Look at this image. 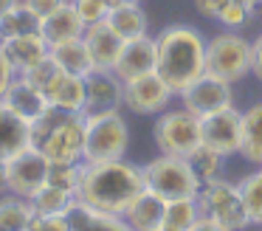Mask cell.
<instances>
[{
  "label": "cell",
  "mask_w": 262,
  "mask_h": 231,
  "mask_svg": "<svg viewBox=\"0 0 262 231\" xmlns=\"http://www.w3.org/2000/svg\"><path fill=\"white\" fill-rule=\"evenodd\" d=\"M144 186V169L138 163H130L127 158L119 161H99L88 163L82 172V183L76 192V200L110 214H124L127 206L136 200Z\"/></svg>",
  "instance_id": "cell-1"
},
{
  "label": "cell",
  "mask_w": 262,
  "mask_h": 231,
  "mask_svg": "<svg viewBox=\"0 0 262 231\" xmlns=\"http://www.w3.org/2000/svg\"><path fill=\"white\" fill-rule=\"evenodd\" d=\"M158 43V76L172 90L183 93L206 73V37L189 23H172L155 37Z\"/></svg>",
  "instance_id": "cell-2"
},
{
  "label": "cell",
  "mask_w": 262,
  "mask_h": 231,
  "mask_svg": "<svg viewBox=\"0 0 262 231\" xmlns=\"http://www.w3.org/2000/svg\"><path fill=\"white\" fill-rule=\"evenodd\" d=\"M29 146L48 158V161H82L85 146V116L51 107L29 121Z\"/></svg>",
  "instance_id": "cell-3"
},
{
  "label": "cell",
  "mask_w": 262,
  "mask_h": 231,
  "mask_svg": "<svg viewBox=\"0 0 262 231\" xmlns=\"http://www.w3.org/2000/svg\"><path fill=\"white\" fill-rule=\"evenodd\" d=\"M130 146V127H127L121 110L85 116V146H82V161H119L127 155Z\"/></svg>",
  "instance_id": "cell-4"
},
{
  "label": "cell",
  "mask_w": 262,
  "mask_h": 231,
  "mask_svg": "<svg viewBox=\"0 0 262 231\" xmlns=\"http://www.w3.org/2000/svg\"><path fill=\"white\" fill-rule=\"evenodd\" d=\"M144 186L152 195H158L161 200H181V197H198L200 180L192 172L186 158L181 155H164L152 158L149 163H144Z\"/></svg>",
  "instance_id": "cell-5"
},
{
  "label": "cell",
  "mask_w": 262,
  "mask_h": 231,
  "mask_svg": "<svg viewBox=\"0 0 262 231\" xmlns=\"http://www.w3.org/2000/svg\"><path fill=\"white\" fill-rule=\"evenodd\" d=\"M254 68V45L237 31H223L206 39V73L226 82H239Z\"/></svg>",
  "instance_id": "cell-6"
},
{
  "label": "cell",
  "mask_w": 262,
  "mask_h": 231,
  "mask_svg": "<svg viewBox=\"0 0 262 231\" xmlns=\"http://www.w3.org/2000/svg\"><path fill=\"white\" fill-rule=\"evenodd\" d=\"M198 206L203 217H211L226 231H243L251 225L248 208H245L243 195H239V186L226 178H214V180L200 183Z\"/></svg>",
  "instance_id": "cell-7"
},
{
  "label": "cell",
  "mask_w": 262,
  "mask_h": 231,
  "mask_svg": "<svg viewBox=\"0 0 262 231\" xmlns=\"http://www.w3.org/2000/svg\"><path fill=\"white\" fill-rule=\"evenodd\" d=\"M152 141L164 155H181L186 158L198 144H203L200 135V118L189 113L186 107H166L155 116L152 124Z\"/></svg>",
  "instance_id": "cell-8"
},
{
  "label": "cell",
  "mask_w": 262,
  "mask_h": 231,
  "mask_svg": "<svg viewBox=\"0 0 262 231\" xmlns=\"http://www.w3.org/2000/svg\"><path fill=\"white\" fill-rule=\"evenodd\" d=\"M48 161L42 152H37L34 146H23L20 152H14L12 158L6 161V183H9V192L17 197H31L48 183Z\"/></svg>",
  "instance_id": "cell-9"
},
{
  "label": "cell",
  "mask_w": 262,
  "mask_h": 231,
  "mask_svg": "<svg viewBox=\"0 0 262 231\" xmlns=\"http://www.w3.org/2000/svg\"><path fill=\"white\" fill-rule=\"evenodd\" d=\"M172 99H178L175 90L158 76V71L124 82V110L136 116H158L169 107Z\"/></svg>",
  "instance_id": "cell-10"
},
{
  "label": "cell",
  "mask_w": 262,
  "mask_h": 231,
  "mask_svg": "<svg viewBox=\"0 0 262 231\" xmlns=\"http://www.w3.org/2000/svg\"><path fill=\"white\" fill-rule=\"evenodd\" d=\"M178 99H181V107H186L189 113L203 118L214 110H223V107L234 104V85L226 82V79H220V76L203 73V76L194 79L183 93H178Z\"/></svg>",
  "instance_id": "cell-11"
},
{
  "label": "cell",
  "mask_w": 262,
  "mask_h": 231,
  "mask_svg": "<svg viewBox=\"0 0 262 231\" xmlns=\"http://www.w3.org/2000/svg\"><path fill=\"white\" fill-rule=\"evenodd\" d=\"M124 107V82L110 68H93L85 76V110L82 116L116 113Z\"/></svg>",
  "instance_id": "cell-12"
},
{
  "label": "cell",
  "mask_w": 262,
  "mask_h": 231,
  "mask_svg": "<svg viewBox=\"0 0 262 231\" xmlns=\"http://www.w3.org/2000/svg\"><path fill=\"white\" fill-rule=\"evenodd\" d=\"M200 135H203V144L214 146L223 155H234L239 152V138H243V110L237 107H223L214 110L209 116L200 118Z\"/></svg>",
  "instance_id": "cell-13"
},
{
  "label": "cell",
  "mask_w": 262,
  "mask_h": 231,
  "mask_svg": "<svg viewBox=\"0 0 262 231\" xmlns=\"http://www.w3.org/2000/svg\"><path fill=\"white\" fill-rule=\"evenodd\" d=\"M155 68H158V43L152 34H144L136 39H124V48L113 65V73L121 82H130L136 76L152 73Z\"/></svg>",
  "instance_id": "cell-14"
},
{
  "label": "cell",
  "mask_w": 262,
  "mask_h": 231,
  "mask_svg": "<svg viewBox=\"0 0 262 231\" xmlns=\"http://www.w3.org/2000/svg\"><path fill=\"white\" fill-rule=\"evenodd\" d=\"M3 104L9 107V110L14 113V116H20L23 121H34L37 116H42V113L48 110V99L42 90H37L34 85L29 82L26 76H14V82L9 85L6 96H3Z\"/></svg>",
  "instance_id": "cell-15"
},
{
  "label": "cell",
  "mask_w": 262,
  "mask_h": 231,
  "mask_svg": "<svg viewBox=\"0 0 262 231\" xmlns=\"http://www.w3.org/2000/svg\"><path fill=\"white\" fill-rule=\"evenodd\" d=\"M71 231H133L130 223L124 220V214H110L99 212V208L88 206L82 200H74L71 208L65 212Z\"/></svg>",
  "instance_id": "cell-16"
},
{
  "label": "cell",
  "mask_w": 262,
  "mask_h": 231,
  "mask_svg": "<svg viewBox=\"0 0 262 231\" xmlns=\"http://www.w3.org/2000/svg\"><path fill=\"white\" fill-rule=\"evenodd\" d=\"M0 51L6 54L9 65L14 68V73H26L31 71V68L37 65V62H42L48 54H51V48H48V43L40 37V34H23V37H9L0 43Z\"/></svg>",
  "instance_id": "cell-17"
},
{
  "label": "cell",
  "mask_w": 262,
  "mask_h": 231,
  "mask_svg": "<svg viewBox=\"0 0 262 231\" xmlns=\"http://www.w3.org/2000/svg\"><path fill=\"white\" fill-rule=\"evenodd\" d=\"M85 39L88 51H91V59H93V68H110L113 71L116 59H119L121 48H124V39L107 26V23H93V26H85Z\"/></svg>",
  "instance_id": "cell-18"
},
{
  "label": "cell",
  "mask_w": 262,
  "mask_h": 231,
  "mask_svg": "<svg viewBox=\"0 0 262 231\" xmlns=\"http://www.w3.org/2000/svg\"><path fill=\"white\" fill-rule=\"evenodd\" d=\"M104 23L121 39H136V37L149 34V17L141 9V0H119V3H113Z\"/></svg>",
  "instance_id": "cell-19"
},
{
  "label": "cell",
  "mask_w": 262,
  "mask_h": 231,
  "mask_svg": "<svg viewBox=\"0 0 262 231\" xmlns=\"http://www.w3.org/2000/svg\"><path fill=\"white\" fill-rule=\"evenodd\" d=\"M82 34H85V23L79 20L71 0L65 6H59L57 11H51L48 17H42V23H40V37L48 43V48L59 43H68V39H76Z\"/></svg>",
  "instance_id": "cell-20"
},
{
  "label": "cell",
  "mask_w": 262,
  "mask_h": 231,
  "mask_svg": "<svg viewBox=\"0 0 262 231\" xmlns=\"http://www.w3.org/2000/svg\"><path fill=\"white\" fill-rule=\"evenodd\" d=\"M164 212H166V200H161L158 195L144 189L141 195L127 206L124 220L130 223L133 231H155L158 225H164Z\"/></svg>",
  "instance_id": "cell-21"
},
{
  "label": "cell",
  "mask_w": 262,
  "mask_h": 231,
  "mask_svg": "<svg viewBox=\"0 0 262 231\" xmlns=\"http://www.w3.org/2000/svg\"><path fill=\"white\" fill-rule=\"evenodd\" d=\"M46 99L51 107H59V110H68V113H82L85 110V76L62 73L51 85Z\"/></svg>",
  "instance_id": "cell-22"
},
{
  "label": "cell",
  "mask_w": 262,
  "mask_h": 231,
  "mask_svg": "<svg viewBox=\"0 0 262 231\" xmlns=\"http://www.w3.org/2000/svg\"><path fill=\"white\" fill-rule=\"evenodd\" d=\"M23 146H29V121L14 116L0 101V161H9Z\"/></svg>",
  "instance_id": "cell-23"
},
{
  "label": "cell",
  "mask_w": 262,
  "mask_h": 231,
  "mask_svg": "<svg viewBox=\"0 0 262 231\" xmlns=\"http://www.w3.org/2000/svg\"><path fill=\"white\" fill-rule=\"evenodd\" d=\"M51 59L57 62L65 73H74V76H88V73L93 71L91 51H88V45H85L82 37L68 39V43H59V45H51Z\"/></svg>",
  "instance_id": "cell-24"
},
{
  "label": "cell",
  "mask_w": 262,
  "mask_h": 231,
  "mask_svg": "<svg viewBox=\"0 0 262 231\" xmlns=\"http://www.w3.org/2000/svg\"><path fill=\"white\" fill-rule=\"evenodd\" d=\"M37 214L31 208V200L17 197L12 192L0 195V231H31Z\"/></svg>",
  "instance_id": "cell-25"
},
{
  "label": "cell",
  "mask_w": 262,
  "mask_h": 231,
  "mask_svg": "<svg viewBox=\"0 0 262 231\" xmlns=\"http://www.w3.org/2000/svg\"><path fill=\"white\" fill-rule=\"evenodd\" d=\"M239 155L245 161L262 166V101L243 110V138H239Z\"/></svg>",
  "instance_id": "cell-26"
},
{
  "label": "cell",
  "mask_w": 262,
  "mask_h": 231,
  "mask_svg": "<svg viewBox=\"0 0 262 231\" xmlns=\"http://www.w3.org/2000/svg\"><path fill=\"white\" fill-rule=\"evenodd\" d=\"M40 17L26 6V0H20L9 14L0 17V43L9 37H23V34H40Z\"/></svg>",
  "instance_id": "cell-27"
},
{
  "label": "cell",
  "mask_w": 262,
  "mask_h": 231,
  "mask_svg": "<svg viewBox=\"0 0 262 231\" xmlns=\"http://www.w3.org/2000/svg\"><path fill=\"white\" fill-rule=\"evenodd\" d=\"M186 161H189V166H192V172L198 175L200 183H206V180L220 178L223 163H226V155H223V152H217L214 146H209V144H198L186 155Z\"/></svg>",
  "instance_id": "cell-28"
},
{
  "label": "cell",
  "mask_w": 262,
  "mask_h": 231,
  "mask_svg": "<svg viewBox=\"0 0 262 231\" xmlns=\"http://www.w3.org/2000/svg\"><path fill=\"white\" fill-rule=\"evenodd\" d=\"M76 197L68 192L57 189V186H42L34 197H31V208H34L37 217H65V212L71 208Z\"/></svg>",
  "instance_id": "cell-29"
},
{
  "label": "cell",
  "mask_w": 262,
  "mask_h": 231,
  "mask_svg": "<svg viewBox=\"0 0 262 231\" xmlns=\"http://www.w3.org/2000/svg\"><path fill=\"white\" fill-rule=\"evenodd\" d=\"M82 172H85V161H51L48 166V186L68 192L76 197L82 183Z\"/></svg>",
  "instance_id": "cell-30"
},
{
  "label": "cell",
  "mask_w": 262,
  "mask_h": 231,
  "mask_svg": "<svg viewBox=\"0 0 262 231\" xmlns=\"http://www.w3.org/2000/svg\"><path fill=\"white\" fill-rule=\"evenodd\" d=\"M198 217H200L198 197H181V200H169V203H166L164 225H169V228H175V231H186Z\"/></svg>",
  "instance_id": "cell-31"
},
{
  "label": "cell",
  "mask_w": 262,
  "mask_h": 231,
  "mask_svg": "<svg viewBox=\"0 0 262 231\" xmlns=\"http://www.w3.org/2000/svg\"><path fill=\"white\" fill-rule=\"evenodd\" d=\"M237 186H239L245 208H248L251 225H262V166L256 169V172L245 175Z\"/></svg>",
  "instance_id": "cell-32"
},
{
  "label": "cell",
  "mask_w": 262,
  "mask_h": 231,
  "mask_svg": "<svg viewBox=\"0 0 262 231\" xmlns=\"http://www.w3.org/2000/svg\"><path fill=\"white\" fill-rule=\"evenodd\" d=\"M62 73H65V71H62V68H59L54 59H51V54H48L42 62H37V65L31 68V71L20 73V76H26V79H29V82L37 88V90H42V93H48V90H51V85L57 82V79L62 76Z\"/></svg>",
  "instance_id": "cell-33"
},
{
  "label": "cell",
  "mask_w": 262,
  "mask_h": 231,
  "mask_svg": "<svg viewBox=\"0 0 262 231\" xmlns=\"http://www.w3.org/2000/svg\"><path fill=\"white\" fill-rule=\"evenodd\" d=\"M71 6L76 9L79 20L85 26H93V23H102L110 11V3L107 0H71Z\"/></svg>",
  "instance_id": "cell-34"
},
{
  "label": "cell",
  "mask_w": 262,
  "mask_h": 231,
  "mask_svg": "<svg viewBox=\"0 0 262 231\" xmlns=\"http://www.w3.org/2000/svg\"><path fill=\"white\" fill-rule=\"evenodd\" d=\"M65 3H68V0H26V6H29L40 20H42V17H48L51 11H57L59 6H65Z\"/></svg>",
  "instance_id": "cell-35"
},
{
  "label": "cell",
  "mask_w": 262,
  "mask_h": 231,
  "mask_svg": "<svg viewBox=\"0 0 262 231\" xmlns=\"http://www.w3.org/2000/svg\"><path fill=\"white\" fill-rule=\"evenodd\" d=\"M31 231H71L65 217H37Z\"/></svg>",
  "instance_id": "cell-36"
},
{
  "label": "cell",
  "mask_w": 262,
  "mask_h": 231,
  "mask_svg": "<svg viewBox=\"0 0 262 231\" xmlns=\"http://www.w3.org/2000/svg\"><path fill=\"white\" fill-rule=\"evenodd\" d=\"M14 76H17V73H14V68L9 65L6 54H3V51H0V99H3V96H6V90H9V85L14 82Z\"/></svg>",
  "instance_id": "cell-37"
},
{
  "label": "cell",
  "mask_w": 262,
  "mask_h": 231,
  "mask_svg": "<svg viewBox=\"0 0 262 231\" xmlns=\"http://www.w3.org/2000/svg\"><path fill=\"white\" fill-rule=\"evenodd\" d=\"M226 3L228 0H194V9H198L203 17H209V20H217V14L223 11Z\"/></svg>",
  "instance_id": "cell-38"
},
{
  "label": "cell",
  "mask_w": 262,
  "mask_h": 231,
  "mask_svg": "<svg viewBox=\"0 0 262 231\" xmlns=\"http://www.w3.org/2000/svg\"><path fill=\"white\" fill-rule=\"evenodd\" d=\"M186 231H226V228H223V225H217L211 217H203V214H200V217L194 220Z\"/></svg>",
  "instance_id": "cell-39"
},
{
  "label": "cell",
  "mask_w": 262,
  "mask_h": 231,
  "mask_svg": "<svg viewBox=\"0 0 262 231\" xmlns=\"http://www.w3.org/2000/svg\"><path fill=\"white\" fill-rule=\"evenodd\" d=\"M251 45H254V68H251V73H254V76L262 82V34Z\"/></svg>",
  "instance_id": "cell-40"
},
{
  "label": "cell",
  "mask_w": 262,
  "mask_h": 231,
  "mask_svg": "<svg viewBox=\"0 0 262 231\" xmlns=\"http://www.w3.org/2000/svg\"><path fill=\"white\" fill-rule=\"evenodd\" d=\"M9 192V183H6V161H0V195Z\"/></svg>",
  "instance_id": "cell-41"
},
{
  "label": "cell",
  "mask_w": 262,
  "mask_h": 231,
  "mask_svg": "<svg viewBox=\"0 0 262 231\" xmlns=\"http://www.w3.org/2000/svg\"><path fill=\"white\" fill-rule=\"evenodd\" d=\"M17 3H20V0H0V17H3V14H9V11H12Z\"/></svg>",
  "instance_id": "cell-42"
},
{
  "label": "cell",
  "mask_w": 262,
  "mask_h": 231,
  "mask_svg": "<svg viewBox=\"0 0 262 231\" xmlns=\"http://www.w3.org/2000/svg\"><path fill=\"white\" fill-rule=\"evenodd\" d=\"M155 231H175V228H169V225H158Z\"/></svg>",
  "instance_id": "cell-43"
},
{
  "label": "cell",
  "mask_w": 262,
  "mask_h": 231,
  "mask_svg": "<svg viewBox=\"0 0 262 231\" xmlns=\"http://www.w3.org/2000/svg\"><path fill=\"white\" fill-rule=\"evenodd\" d=\"M107 3H110V6H113V3H119V0H107Z\"/></svg>",
  "instance_id": "cell-44"
},
{
  "label": "cell",
  "mask_w": 262,
  "mask_h": 231,
  "mask_svg": "<svg viewBox=\"0 0 262 231\" xmlns=\"http://www.w3.org/2000/svg\"><path fill=\"white\" fill-rule=\"evenodd\" d=\"M259 3H262V0H259Z\"/></svg>",
  "instance_id": "cell-45"
}]
</instances>
